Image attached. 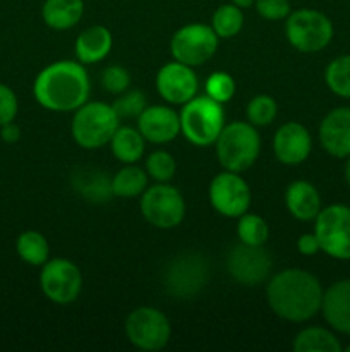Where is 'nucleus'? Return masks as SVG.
Masks as SVG:
<instances>
[{"label": "nucleus", "instance_id": "f257e3e1", "mask_svg": "<svg viewBox=\"0 0 350 352\" xmlns=\"http://www.w3.org/2000/svg\"><path fill=\"white\" fill-rule=\"evenodd\" d=\"M321 282L302 268H287L268 278L266 298L271 311L287 322H307L321 311Z\"/></svg>", "mask_w": 350, "mask_h": 352}, {"label": "nucleus", "instance_id": "f03ea898", "mask_svg": "<svg viewBox=\"0 0 350 352\" xmlns=\"http://www.w3.org/2000/svg\"><path fill=\"white\" fill-rule=\"evenodd\" d=\"M89 89L91 82L84 65L72 60L47 65L33 85L36 102L51 112H75L88 102Z\"/></svg>", "mask_w": 350, "mask_h": 352}, {"label": "nucleus", "instance_id": "7ed1b4c3", "mask_svg": "<svg viewBox=\"0 0 350 352\" xmlns=\"http://www.w3.org/2000/svg\"><path fill=\"white\" fill-rule=\"evenodd\" d=\"M180 133L194 146H209L216 143L220 133L225 127V109L223 103L211 96H194L182 105Z\"/></svg>", "mask_w": 350, "mask_h": 352}, {"label": "nucleus", "instance_id": "20e7f679", "mask_svg": "<svg viewBox=\"0 0 350 352\" xmlns=\"http://www.w3.org/2000/svg\"><path fill=\"white\" fill-rule=\"evenodd\" d=\"M261 151V140L256 126L250 122L229 124L222 129L216 140V157L220 165L230 172H244L257 160Z\"/></svg>", "mask_w": 350, "mask_h": 352}, {"label": "nucleus", "instance_id": "39448f33", "mask_svg": "<svg viewBox=\"0 0 350 352\" xmlns=\"http://www.w3.org/2000/svg\"><path fill=\"white\" fill-rule=\"evenodd\" d=\"M120 119L112 105L103 102H86L74 113L71 133L75 143L84 150H98L110 143Z\"/></svg>", "mask_w": 350, "mask_h": 352}, {"label": "nucleus", "instance_id": "423d86ee", "mask_svg": "<svg viewBox=\"0 0 350 352\" xmlns=\"http://www.w3.org/2000/svg\"><path fill=\"white\" fill-rule=\"evenodd\" d=\"M209 280V263L201 253L187 251L172 258L163 270V287L174 299H192Z\"/></svg>", "mask_w": 350, "mask_h": 352}, {"label": "nucleus", "instance_id": "0eeeda50", "mask_svg": "<svg viewBox=\"0 0 350 352\" xmlns=\"http://www.w3.org/2000/svg\"><path fill=\"white\" fill-rule=\"evenodd\" d=\"M287 40L302 54H318L333 40V23L326 14L314 9H299L288 14L285 23Z\"/></svg>", "mask_w": 350, "mask_h": 352}, {"label": "nucleus", "instance_id": "6e6552de", "mask_svg": "<svg viewBox=\"0 0 350 352\" xmlns=\"http://www.w3.org/2000/svg\"><path fill=\"white\" fill-rule=\"evenodd\" d=\"M314 234L323 253L335 260H350V208L329 205L314 219Z\"/></svg>", "mask_w": 350, "mask_h": 352}, {"label": "nucleus", "instance_id": "1a4fd4ad", "mask_svg": "<svg viewBox=\"0 0 350 352\" xmlns=\"http://www.w3.org/2000/svg\"><path fill=\"white\" fill-rule=\"evenodd\" d=\"M141 213L144 220L156 229H174L185 217L184 196L167 182L151 186L143 192Z\"/></svg>", "mask_w": 350, "mask_h": 352}, {"label": "nucleus", "instance_id": "9d476101", "mask_svg": "<svg viewBox=\"0 0 350 352\" xmlns=\"http://www.w3.org/2000/svg\"><path fill=\"white\" fill-rule=\"evenodd\" d=\"M218 40L211 26L201 23L185 24L172 36L170 52L177 62L198 67L216 54Z\"/></svg>", "mask_w": 350, "mask_h": 352}, {"label": "nucleus", "instance_id": "9b49d317", "mask_svg": "<svg viewBox=\"0 0 350 352\" xmlns=\"http://www.w3.org/2000/svg\"><path fill=\"white\" fill-rule=\"evenodd\" d=\"M126 336L137 349L160 351L170 340L172 327L160 309L141 306L127 316Z\"/></svg>", "mask_w": 350, "mask_h": 352}, {"label": "nucleus", "instance_id": "f8f14e48", "mask_svg": "<svg viewBox=\"0 0 350 352\" xmlns=\"http://www.w3.org/2000/svg\"><path fill=\"white\" fill-rule=\"evenodd\" d=\"M40 287L55 305H71L81 294L82 274L71 260L51 258L41 268Z\"/></svg>", "mask_w": 350, "mask_h": 352}, {"label": "nucleus", "instance_id": "ddd939ff", "mask_svg": "<svg viewBox=\"0 0 350 352\" xmlns=\"http://www.w3.org/2000/svg\"><path fill=\"white\" fill-rule=\"evenodd\" d=\"M273 260L264 246H249L239 243L226 254V270L239 284L253 287L270 278Z\"/></svg>", "mask_w": 350, "mask_h": 352}, {"label": "nucleus", "instance_id": "4468645a", "mask_svg": "<svg viewBox=\"0 0 350 352\" xmlns=\"http://www.w3.org/2000/svg\"><path fill=\"white\" fill-rule=\"evenodd\" d=\"M209 203L220 215L239 219L249 210V184L240 177L239 172H222L215 175L209 184Z\"/></svg>", "mask_w": 350, "mask_h": 352}, {"label": "nucleus", "instance_id": "2eb2a0df", "mask_svg": "<svg viewBox=\"0 0 350 352\" xmlns=\"http://www.w3.org/2000/svg\"><path fill=\"white\" fill-rule=\"evenodd\" d=\"M199 82L191 65L182 62H168L156 74V91L161 98L172 105H184L194 98Z\"/></svg>", "mask_w": 350, "mask_h": 352}, {"label": "nucleus", "instance_id": "dca6fc26", "mask_svg": "<svg viewBox=\"0 0 350 352\" xmlns=\"http://www.w3.org/2000/svg\"><path fill=\"white\" fill-rule=\"evenodd\" d=\"M275 157L285 165H299L311 155L312 138L307 127L299 122H287L275 133Z\"/></svg>", "mask_w": 350, "mask_h": 352}, {"label": "nucleus", "instance_id": "f3484780", "mask_svg": "<svg viewBox=\"0 0 350 352\" xmlns=\"http://www.w3.org/2000/svg\"><path fill=\"white\" fill-rule=\"evenodd\" d=\"M137 129L150 143H168L180 134V117L170 107H146L137 117Z\"/></svg>", "mask_w": 350, "mask_h": 352}, {"label": "nucleus", "instance_id": "a211bd4d", "mask_svg": "<svg viewBox=\"0 0 350 352\" xmlns=\"http://www.w3.org/2000/svg\"><path fill=\"white\" fill-rule=\"evenodd\" d=\"M319 141L326 153L335 158L350 155V107H338L319 124Z\"/></svg>", "mask_w": 350, "mask_h": 352}, {"label": "nucleus", "instance_id": "6ab92c4d", "mask_svg": "<svg viewBox=\"0 0 350 352\" xmlns=\"http://www.w3.org/2000/svg\"><path fill=\"white\" fill-rule=\"evenodd\" d=\"M321 313L333 330L350 336V278L335 282L326 289Z\"/></svg>", "mask_w": 350, "mask_h": 352}, {"label": "nucleus", "instance_id": "aec40b11", "mask_svg": "<svg viewBox=\"0 0 350 352\" xmlns=\"http://www.w3.org/2000/svg\"><path fill=\"white\" fill-rule=\"evenodd\" d=\"M285 205L294 219L311 222L321 212V196L311 182L295 181L285 191Z\"/></svg>", "mask_w": 350, "mask_h": 352}, {"label": "nucleus", "instance_id": "412c9836", "mask_svg": "<svg viewBox=\"0 0 350 352\" xmlns=\"http://www.w3.org/2000/svg\"><path fill=\"white\" fill-rule=\"evenodd\" d=\"M113 38L105 26H89L75 40V55L81 64H95L110 54Z\"/></svg>", "mask_w": 350, "mask_h": 352}, {"label": "nucleus", "instance_id": "4be33fe9", "mask_svg": "<svg viewBox=\"0 0 350 352\" xmlns=\"http://www.w3.org/2000/svg\"><path fill=\"white\" fill-rule=\"evenodd\" d=\"M84 14L82 0H45L41 7V17L51 30H71L81 21Z\"/></svg>", "mask_w": 350, "mask_h": 352}, {"label": "nucleus", "instance_id": "5701e85b", "mask_svg": "<svg viewBox=\"0 0 350 352\" xmlns=\"http://www.w3.org/2000/svg\"><path fill=\"white\" fill-rule=\"evenodd\" d=\"M74 188L89 203H106L113 196L112 179L98 168H86L75 174Z\"/></svg>", "mask_w": 350, "mask_h": 352}, {"label": "nucleus", "instance_id": "b1692460", "mask_svg": "<svg viewBox=\"0 0 350 352\" xmlns=\"http://www.w3.org/2000/svg\"><path fill=\"white\" fill-rule=\"evenodd\" d=\"M144 143L146 140L139 133V129L129 126H119L110 140L113 157L122 164H136L137 160H141L144 155Z\"/></svg>", "mask_w": 350, "mask_h": 352}, {"label": "nucleus", "instance_id": "393cba45", "mask_svg": "<svg viewBox=\"0 0 350 352\" xmlns=\"http://www.w3.org/2000/svg\"><path fill=\"white\" fill-rule=\"evenodd\" d=\"M295 352H342L343 347L336 336L321 327H309L295 336L292 344Z\"/></svg>", "mask_w": 350, "mask_h": 352}, {"label": "nucleus", "instance_id": "a878e982", "mask_svg": "<svg viewBox=\"0 0 350 352\" xmlns=\"http://www.w3.org/2000/svg\"><path fill=\"white\" fill-rule=\"evenodd\" d=\"M16 251L24 263L31 267H43L50 260V246L43 234L26 230L16 241Z\"/></svg>", "mask_w": 350, "mask_h": 352}, {"label": "nucleus", "instance_id": "bb28decb", "mask_svg": "<svg viewBox=\"0 0 350 352\" xmlns=\"http://www.w3.org/2000/svg\"><path fill=\"white\" fill-rule=\"evenodd\" d=\"M148 188V174L143 168L136 167L134 164H126V167L120 168L112 177V191L113 196L120 198H134L137 195H143Z\"/></svg>", "mask_w": 350, "mask_h": 352}, {"label": "nucleus", "instance_id": "cd10ccee", "mask_svg": "<svg viewBox=\"0 0 350 352\" xmlns=\"http://www.w3.org/2000/svg\"><path fill=\"white\" fill-rule=\"evenodd\" d=\"M244 26V12L235 3H223L213 12L211 28L218 38H233Z\"/></svg>", "mask_w": 350, "mask_h": 352}, {"label": "nucleus", "instance_id": "c85d7f7f", "mask_svg": "<svg viewBox=\"0 0 350 352\" xmlns=\"http://www.w3.org/2000/svg\"><path fill=\"white\" fill-rule=\"evenodd\" d=\"M237 236L239 241L249 246H264L270 237V227L263 217L256 213H244L239 217L237 223Z\"/></svg>", "mask_w": 350, "mask_h": 352}, {"label": "nucleus", "instance_id": "c756f323", "mask_svg": "<svg viewBox=\"0 0 350 352\" xmlns=\"http://www.w3.org/2000/svg\"><path fill=\"white\" fill-rule=\"evenodd\" d=\"M325 81L336 96L350 100V55H340L329 62Z\"/></svg>", "mask_w": 350, "mask_h": 352}, {"label": "nucleus", "instance_id": "7c9ffc66", "mask_svg": "<svg viewBox=\"0 0 350 352\" xmlns=\"http://www.w3.org/2000/svg\"><path fill=\"white\" fill-rule=\"evenodd\" d=\"M278 112V105L270 95H257L247 103V119L253 126H268L275 120Z\"/></svg>", "mask_w": 350, "mask_h": 352}, {"label": "nucleus", "instance_id": "2f4dec72", "mask_svg": "<svg viewBox=\"0 0 350 352\" xmlns=\"http://www.w3.org/2000/svg\"><path fill=\"white\" fill-rule=\"evenodd\" d=\"M146 170L150 174V177H153L154 181L168 182L174 179L175 170H177V164H175V158L168 151L156 150L148 155Z\"/></svg>", "mask_w": 350, "mask_h": 352}, {"label": "nucleus", "instance_id": "473e14b6", "mask_svg": "<svg viewBox=\"0 0 350 352\" xmlns=\"http://www.w3.org/2000/svg\"><path fill=\"white\" fill-rule=\"evenodd\" d=\"M112 107L119 119H132V117H139L148 107L146 96L141 89H127V91L120 93V96L112 103Z\"/></svg>", "mask_w": 350, "mask_h": 352}, {"label": "nucleus", "instance_id": "72a5a7b5", "mask_svg": "<svg viewBox=\"0 0 350 352\" xmlns=\"http://www.w3.org/2000/svg\"><path fill=\"white\" fill-rule=\"evenodd\" d=\"M206 95L211 96L213 100L220 103H226L235 95V81L229 72L216 71L209 74V78L205 82Z\"/></svg>", "mask_w": 350, "mask_h": 352}, {"label": "nucleus", "instance_id": "f704fd0d", "mask_svg": "<svg viewBox=\"0 0 350 352\" xmlns=\"http://www.w3.org/2000/svg\"><path fill=\"white\" fill-rule=\"evenodd\" d=\"M100 81H102L103 89H106L112 95H120V93L129 89L130 74L122 65H108L106 69H103Z\"/></svg>", "mask_w": 350, "mask_h": 352}, {"label": "nucleus", "instance_id": "c9c22d12", "mask_svg": "<svg viewBox=\"0 0 350 352\" xmlns=\"http://www.w3.org/2000/svg\"><path fill=\"white\" fill-rule=\"evenodd\" d=\"M254 7H256L257 14L268 21L287 19L288 14L292 12L288 0H256Z\"/></svg>", "mask_w": 350, "mask_h": 352}, {"label": "nucleus", "instance_id": "e433bc0d", "mask_svg": "<svg viewBox=\"0 0 350 352\" xmlns=\"http://www.w3.org/2000/svg\"><path fill=\"white\" fill-rule=\"evenodd\" d=\"M19 110V102L10 86L0 82V126L12 122Z\"/></svg>", "mask_w": 350, "mask_h": 352}, {"label": "nucleus", "instance_id": "4c0bfd02", "mask_svg": "<svg viewBox=\"0 0 350 352\" xmlns=\"http://www.w3.org/2000/svg\"><path fill=\"white\" fill-rule=\"evenodd\" d=\"M297 250L304 256H314V254H318L321 251V246H319V241L316 237V234H302L297 241Z\"/></svg>", "mask_w": 350, "mask_h": 352}, {"label": "nucleus", "instance_id": "58836bf2", "mask_svg": "<svg viewBox=\"0 0 350 352\" xmlns=\"http://www.w3.org/2000/svg\"><path fill=\"white\" fill-rule=\"evenodd\" d=\"M0 138H2L5 143L14 144L21 140V127L17 124L12 122H7L3 126H0Z\"/></svg>", "mask_w": 350, "mask_h": 352}, {"label": "nucleus", "instance_id": "ea45409f", "mask_svg": "<svg viewBox=\"0 0 350 352\" xmlns=\"http://www.w3.org/2000/svg\"><path fill=\"white\" fill-rule=\"evenodd\" d=\"M254 2H256V0H232V3H235L240 9H247V7L254 6Z\"/></svg>", "mask_w": 350, "mask_h": 352}, {"label": "nucleus", "instance_id": "a19ab883", "mask_svg": "<svg viewBox=\"0 0 350 352\" xmlns=\"http://www.w3.org/2000/svg\"><path fill=\"white\" fill-rule=\"evenodd\" d=\"M345 181L347 184L350 186V155L347 157V162H345Z\"/></svg>", "mask_w": 350, "mask_h": 352}, {"label": "nucleus", "instance_id": "79ce46f5", "mask_svg": "<svg viewBox=\"0 0 350 352\" xmlns=\"http://www.w3.org/2000/svg\"><path fill=\"white\" fill-rule=\"evenodd\" d=\"M347 351H349V352H350V346H347Z\"/></svg>", "mask_w": 350, "mask_h": 352}]
</instances>
